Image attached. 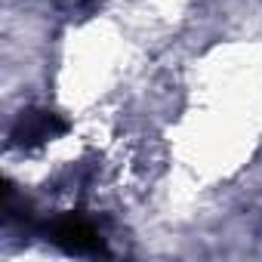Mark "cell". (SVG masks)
I'll list each match as a JSON object with an SVG mask.
<instances>
[{
  "label": "cell",
  "mask_w": 262,
  "mask_h": 262,
  "mask_svg": "<svg viewBox=\"0 0 262 262\" xmlns=\"http://www.w3.org/2000/svg\"><path fill=\"white\" fill-rule=\"evenodd\" d=\"M65 129H68V123H65L59 114H53V111H25V114L16 120L10 139H13V145L34 148V145H43V142L62 136Z\"/></svg>",
  "instance_id": "2"
},
{
  "label": "cell",
  "mask_w": 262,
  "mask_h": 262,
  "mask_svg": "<svg viewBox=\"0 0 262 262\" xmlns=\"http://www.w3.org/2000/svg\"><path fill=\"white\" fill-rule=\"evenodd\" d=\"M50 237L65 247L68 253H105V244L99 237V231L77 213H68L62 219H56L50 225Z\"/></svg>",
  "instance_id": "1"
}]
</instances>
